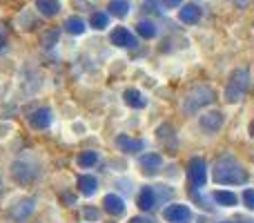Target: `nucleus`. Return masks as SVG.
I'll return each mask as SVG.
<instances>
[{"label": "nucleus", "instance_id": "obj_24", "mask_svg": "<svg viewBox=\"0 0 254 223\" xmlns=\"http://www.w3.org/2000/svg\"><path fill=\"white\" fill-rule=\"evenodd\" d=\"M89 25H92L94 29H105V27L110 25V16L103 11H96V13H92V18H89Z\"/></svg>", "mask_w": 254, "mask_h": 223}, {"label": "nucleus", "instance_id": "obj_33", "mask_svg": "<svg viewBox=\"0 0 254 223\" xmlns=\"http://www.w3.org/2000/svg\"><path fill=\"white\" fill-rule=\"evenodd\" d=\"M221 223H234V221H221Z\"/></svg>", "mask_w": 254, "mask_h": 223}, {"label": "nucleus", "instance_id": "obj_22", "mask_svg": "<svg viewBox=\"0 0 254 223\" xmlns=\"http://www.w3.org/2000/svg\"><path fill=\"white\" fill-rule=\"evenodd\" d=\"M76 163H78L80 167H94L98 163V152H94V149H87V152H80L78 158H76Z\"/></svg>", "mask_w": 254, "mask_h": 223}, {"label": "nucleus", "instance_id": "obj_3", "mask_svg": "<svg viewBox=\"0 0 254 223\" xmlns=\"http://www.w3.org/2000/svg\"><path fill=\"white\" fill-rule=\"evenodd\" d=\"M214 98H216L214 89H212V87H205V85H198V87H194L192 92L185 96V101H183V112H185V114H194V112L201 110V107L210 105Z\"/></svg>", "mask_w": 254, "mask_h": 223}, {"label": "nucleus", "instance_id": "obj_20", "mask_svg": "<svg viewBox=\"0 0 254 223\" xmlns=\"http://www.w3.org/2000/svg\"><path fill=\"white\" fill-rule=\"evenodd\" d=\"M85 22L80 20L78 16H71V18H67L65 20V31H69V34H74V36H80V34H85Z\"/></svg>", "mask_w": 254, "mask_h": 223}, {"label": "nucleus", "instance_id": "obj_31", "mask_svg": "<svg viewBox=\"0 0 254 223\" xmlns=\"http://www.w3.org/2000/svg\"><path fill=\"white\" fill-rule=\"evenodd\" d=\"M2 49H4V38H2V34H0V54H2Z\"/></svg>", "mask_w": 254, "mask_h": 223}, {"label": "nucleus", "instance_id": "obj_28", "mask_svg": "<svg viewBox=\"0 0 254 223\" xmlns=\"http://www.w3.org/2000/svg\"><path fill=\"white\" fill-rule=\"evenodd\" d=\"M85 219H98V210H94V208H85Z\"/></svg>", "mask_w": 254, "mask_h": 223}, {"label": "nucleus", "instance_id": "obj_4", "mask_svg": "<svg viewBox=\"0 0 254 223\" xmlns=\"http://www.w3.org/2000/svg\"><path fill=\"white\" fill-rule=\"evenodd\" d=\"M188 179H190V183H192L194 190L203 188V185L207 183V163H205V158H201V156L190 158V163H188Z\"/></svg>", "mask_w": 254, "mask_h": 223}, {"label": "nucleus", "instance_id": "obj_29", "mask_svg": "<svg viewBox=\"0 0 254 223\" xmlns=\"http://www.w3.org/2000/svg\"><path fill=\"white\" fill-rule=\"evenodd\" d=\"M129 223H154V221H149V219H145V217H134Z\"/></svg>", "mask_w": 254, "mask_h": 223}, {"label": "nucleus", "instance_id": "obj_23", "mask_svg": "<svg viewBox=\"0 0 254 223\" xmlns=\"http://www.w3.org/2000/svg\"><path fill=\"white\" fill-rule=\"evenodd\" d=\"M136 31H138V36H143V38H154V36H156V25H154L152 20H140L138 25H136Z\"/></svg>", "mask_w": 254, "mask_h": 223}, {"label": "nucleus", "instance_id": "obj_12", "mask_svg": "<svg viewBox=\"0 0 254 223\" xmlns=\"http://www.w3.org/2000/svg\"><path fill=\"white\" fill-rule=\"evenodd\" d=\"M198 123H201V127L205 132H216V130H221V125H223V114L221 112H205Z\"/></svg>", "mask_w": 254, "mask_h": 223}, {"label": "nucleus", "instance_id": "obj_7", "mask_svg": "<svg viewBox=\"0 0 254 223\" xmlns=\"http://www.w3.org/2000/svg\"><path fill=\"white\" fill-rule=\"evenodd\" d=\"M116 148L125 154H138V152H143L145 141L143 139H131V136H127V134H119L116 136Z\"/></svg>", "mask_w": 254, "mask_h": 223}, {"label": "nucleus", "instance_id": "obj_17", "mask_svg": "<svg viewBox=\"0 0 254 223\" xmlns=\"http://www.w3.org/2000/svg\"><path fill=\"white\" fill-rule=\"evenodd\" d=\"M36 9H38L40 16L54 18L61 11V2H58V0H36Z\"/></svg>", "mask_w": 254, "mask_h": 223}, {"label": "nucleus", "instance_id": "obj_9", "mask_svg": "<svg viewBox=\"0 0 254 223\" xmlns=\"http://www.w3.org/2000/svg\"><path fill=\"white\" fill-rule=\"evenodd\" d=\"M179 18H181V22H185V25H196V22L201 20V7L194 2L183 4V9H179Z\"/></svg>", "mask_w": 254, "mask_h": 223}, {"label": "nucleus", "instance_id": "obj_6", "mask_svg": "<svg viewBox=\"0 0 254 223\" xmlns=\"http://www.w3.org/2000/svg\"><path fill=\"white\" fill-rule=\"evenodd\" d=\"M110 40H112V45H116V47H127V49L138 45L136 36L131 34L129 29H125V27H116V29L110 34Z\"/></svg>", "mask_w": 254, "mask_h": 223}, {"label": "nucleus", "instance_id": "obj_2", "mask_svg": "<svg viewBox=\"0 0 254 223\" xmlns=\"http://www.w3.org/2000/svg\"><path fill=\"white\" fill-rule=\"evenodd\" d=\"M250 87V76H248V70L239 67V70L232 72L228 85H225V101L228 103H239L243 98V94Z\"/></svg>", "mask_w": 254, "mask_h": 223}, {"label": "nucleus", "instance_id": "obj_30", "mask_svg": "<svg viewBox=\"0 0 254 223\" xmlns=\"http://www.w3.org/2000/svg\"><path fill=\"white\" fill-rule=\"evenodd\" d=\"M232 2H234V4H237V7H239V9H243V7H246V4H248V0H232Z\"/></svg>", "mask_w": 254, "mask_h": 223}, {"label": "nucleus", "instance_id": "obj_35", "mask_svg": "<svg viewBox=\"0 0 254 223\" xmlns=\"http://www.w3.org/2000/svg\"><path fill=\"white\" fill-rule=\"evenodd\" d=\"M246 223H250V221H246Z\"/></svg>", "mask_w": 254, "mask_h": 223}, {"label": "nucleus", "instance_id": "obj_26", "mask_svg": "<svg viewBox=\"0 0 254 223\" xmlns=\"http://www.w3.org/2000/svg\"><path fill=\"white\" fill-rule=\"evenodd\" d=\"M243 203H246V208H250L254 210V190H243Z\"/></svg>", "mask_w": 254, "mask_h": 223}, {"label": "nucleus", "instance_id": "obj_1", "mask_svg": "<svg viewBox=\"0 0 254 223\" xmlns=\"http://www.w3.org/2000/svg\"><path fill=\"white\" fill-rule=\"evenodd\" d=\"M212 179L219 185H243L248 181V172L234 156H219L212 165Z\"/></svg>", "mask_w": 254, "mask_h": 223}, {"label": "nucleus", "instance_id": "obj_25", "mask_svg": "<svg viewBox=\"0 0 254 223\" xmlns=\"http://www.w3.org/2000/svg\"><path fill=\"white\" fill-rule=\"evenodd\" d=\"M58 36H61V31H58V29H49V31H45L43 38H40V45H43L45 49H52L54 45L58 43Z\"/></svg>", "mask_w": 254, "mask_h": 223}, {"label": "nucleus", "instance_id": "obj_14", "mask_svg": "<svg viewBox=\"0 0 254 223\" xmlns=\"http://www.w3.org/2000/svg\"><path fill=\"white\" fill-rule=\"evenodd\" d=\"M76 185H78V192L83 194V197H92L98 190V181H96V176H92V174H80Z\"/></svg>", "mask_w": 254, "mask_h": 223}, {"label": "nucleus", "instance_id": "obj_5", "mask_svg": "<svg viewBox=\"0 0 254 223\" xmlns=\"http://www.w3.org/2000/svg\"><path fill=\"white\" fill-rule=\"evenodd\" d=\"M163 217L170 223H185L192 217V210L188 206H183V203H172V206H167L163 210Z\"/></svg>", "mask_w": 254, "mask_h": 223}, {"label": "nucleus", "instance_id": "obj_16", "mask_svg": "<svg viewBox=\"0 0 254 223\" xmlns=\"http://www.w3.org/2000/svg\"><path fill=\"white\" fill-rule=\"evenodd\" d=\"M161 165H163V158H161V154H156V152L140 156V167L145 170V174H154Z\"/></svg>", "mask_w": 254, "mask_h": 223}, {"label": "nucleus", "instance_id": "obj_10", "mask_svg": "<svg viewBox=\"0 0 254 223\" xmlns=\"http://www.w3.org/2000/svg\"><path fill=\"white\" fill-rule=\"evenodd\" d=\"M34 174H36V172L31 170L27 163H22V161H18V163H13V165H11V176H13V179H16L20 185L29 183V181L34 179Z\"/></svg>", "mask_w": 254, "mask_h": 223}, {"label": "nucleus", "instance_id": "obj_34", "mask_svg": "<svg viewBox=\"0 0 254 223\" xmlns=\"http://www.w3.org/2000/svg\"><path fill=\"white\" fill-rule=\"evenodd\" d=\"M0 188H2V179H0Z\"/></svg>", "mask_w": 254, "mask_h": 223}, {"label": "nucleus", "instance_id": "obj_13", "mask_svg": "<svg viewBox=\"0 0 254 223\" xmlns=\"http://www.w3.org/2000/svg\"><path fill=\"white\" fill-rule=\"evenodd\" d=\"M136 201H138L140 210H145V212L154 210V208H156V192H154V188L145 185V188L138 192V199H136Z\"/></svg>", "mask_w": 254, "mask_h": 223}, {"label": "nucleus", "instance_id": "obj_18", "mask_svg": "<svg viewBox=\"0 0 254 223\" xmlns=\"http://www.w3.org/2000/svg\"><path fill=\"white\" fill-rule=\"evenodd\" d=\"M123 98H125V103H127V105H129V107H134V110H143V107L147 105V101H145V98H143V94H140L138 89H134V87L125 89Z\"/></svg>", "mask_w": 254, "mask_h": 223}, {"label": "nucleus", "instance_id": "obj_8", "mask_svg": "<svg viewBox=\"0 0 254 223\" xmlns=\"http://www.w3.org/2000/svg\"><path fill=\"white\" fill-rule=\"evenodd\" d=\"M49 123H52V110H49V107H38V110L29 116V125L34 127V130H47Z\"/></svg>", "mask_w": 254, "mask_h": 223}, {"label": "nucleus", "instance_id": "obj_15", "mask_svg": "<svg viewBox=\"0 0 254 223\" xmlns=\"http://www.w3.org/2000/svg\"><path fill=\"white\" fill-rule=\"evenodd\" d=\"M31 212H34V199H22L11 208V217L16 221H25Z\"/></svg>", "mask_w": 254, "mask_h": 223}, {"label": "nucleus", "instance_id": "obj_21", "mask_svg": "<svg viewBox=\"0 0 254 223\" xmlns=\"http://www.w3.org/2000/svg\"><path fill=\"white\" fill-rule=\"evenodd\" d=\"M214 201L219 203V206H228V208H232V206H237V194L234 192H225V190H216L214 194Z\"/></svg>", "mask_w": 254, "mask_h": 223}, {"label": "nucleus", "instance_id": "obj_32", "mask_svg": "<svg viewBox=\"0 0 254 223\" xmlns=\"http://www.w3.org/2000/svg\"><path fill=\"white\" fill-rule=\"evenodd\" d=\"M252 136H254V123H252Z\"/></svg>", "mask_w": 254, "mask_h": 223}, {"label": "nucleus", "instance_id": "obj_27", "mask_svg": "<svg viewBox=\"0 0 254 223\" xmlns=\"http://www.w3.org/2000/svg\"><path fill=\"white\" fill-rule=\"evenodd\" d=\"M161 2H163V7L165 9H174V7H179L183 0H161Z\"/></svg>", "mask_w": 254, "mask_h": 223}, {"label": "nucleus", "instance_id": "obj_19", "mask_svg": "<svg viewBox=\"0 0 254 223\" xmlns=\"http://www.w3.org/2000/svg\"><path fill=\"white\" fill-rule=\"evenodd\" d=\"M107 9H110L112 16L125 18L127 13H129V0H112V2L107 4Z\"/></svg>", "mask_w": 254, "mask_h": 223}, {"label": "nucleus", "instance_id": "obj_11", "mask_svg": "<svg viewBox=\"0 0 254 223\" xmlns=\"http://www.w3.org/2000/svg\"><path fill=\"white\" fill-rule=\"evenodd\" d=\"M103 208H105V212H110V215L121 217L125 212V201L119 197V194H105V199H103Z\"/></svg>", "mask_w": 254, "mask_h": 223}]
</instances>
